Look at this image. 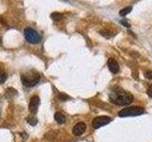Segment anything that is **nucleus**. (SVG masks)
I'll list each match as a JSON object with an SVG mask.
<instances>
[{
    "label": "nucleus",
    "mask_w": 152,
    "mask_h": 142,
    "mask_svg": "<svg viewBox=\"0 0 152 142\" xmlns=\"http://www.w3.org/2000/svg\"><path fill=\"white\" fill-rule=\"evenodd\" d=\"M86 128H87V126H86V124L84 122H78L77 124H75V126L72 129L73 135L76 136H79L81 135H83L86 131Z\"/></svg>",
    "instance_id": "7"
},
{
    "label": "nucleus",
    "mask_w": 152,
    "mask_h": 142,
    "mask_svg": "<svg viewBox=\"0 0 152 142\" xmlns=\"http://www.w3.org/2000/svg\"><path fill=\"white\" fill-rule=\"evenodd\" d=\"M50 16L54 21H59L60 19L62 18V13H60V12H52Z\"/></svg>",
    "instance_id": "11"
},
{
    "label": "nucleus",
    "mask_w": 152,
    "mask_h": 142,
    "mask_svg": "<svg viewBox=\"0 0 152 142\" xmlns=\"http://www.w3.org/2000/svg\"><path fill=\"white\" fill-rule=\"evenodd\" d=\"M54 120H56V122H58L59 124H63V123L66 122V117L63 113L61 112H57L54 116Z\"/></svg>",
    "instance_id": "9"
},
{
    "label": "nucleus",
    "mask_w": 152,
    "mask_h": 142,
    "mask_svg": "<svg viewBox=\"0 0 152 142\" xmlns=\"http://www.w3.org/2000/svg\"><path fill=\"white\" fill-rule=\"evenodd\" d=\"M107 66H108L109 70H110L113 74L118 73L119 70H120V67H119L118 63L116 62V60L113 59V58H109L108 59V61H107Z\"/></svg>",
    "instance_id": "8"
},
{
    "label": "nucleus",
    "mask_w": 152,
    "mask_h": 142,
    "mask_svg": "<svg viewBox=\"0 0 152 142\" xmlns=\"http://www.w3.org/2000/svg\"><path fill=\"white\" fill-rule=\"evenodd\" d=\"M147 95H148L150 98H152V85L149 86V88L147 89Z\"/></svg>",
    "instance_id": "16"
},
{
    "label": "nucleus",
    "mask_w": 152,
    "mask_h": 142,
    "mask_svg": "<svg viewBox=\"0 0 152 142\" xmlns=\"http://www.w3.org/2000/svg\"><path fill=\"white\" fill-rule=\"evenodd\" d=\"M145 113V109L142 107H127L121 110L119 112L118 116L121 117H135V116H140Z\"/></svg>",
    "instance_id": "3"
},
{
    "label": "nucleus",
    "mask_w": 152,
    "mask_h": 142,
    "mask_svg": "<svg viewBox=\"0 0 152 142\" xmlns=\"http://www.w3.org/2000/svg\"><path fill=\"white\" fill-rule=\"evenodd\" d=\"M6 80H7V73L4 72V71H1L0 72V84H2Z\"/></svg>",
    "instance_id": "13"
},
{
    "label": "nucleus",
    "mask_w": 152,
    "mask_h": 142,
    "mask_svg": "<svg viewBox=\"0 0 152 142\" xmlns=\"http://www.w3.org/2000/svg\"><path fill=\"white\" fill-rule=\"evenodd\" d=\"M21 80H22L23 84L25 85V86L31 87L38 83V82H39V80H40V75L38 74L36 71L31 70L27 73L22 74Z\"/></svg>",
    "instance_id": "2"
},
{
    "label": "nucleus",
    "mask_w": 152,
    "mask_h": 142,
    "mask_svg": "<svg viewBox=\"0 0 152 142\" xmlns=\"http://www.w3.org/2000/svg\"><path fill=\"white\" fill-rule=\"evenodd\" d=\"M109 99L116 105H127L132 102L133 97L129 92L121 88H115L109 94Z\"/></svg>",
    "instance_id": "1"
},
{
    "label": "nucleus",
    "mask_w": 152,
    "mask_h": 142,
    "mask_svg": "<svg viewBox=\"0 0 152 142\" xmlns=\"http://www.w3.org/2000/svg\"><path fill=\"white\" fill-rule=\"evenodd\" d=\"M121 24H123V25L126 26V27H129V24L126 23V20H122L121 21Z\"/></svg>",
    "instance_id": "17"
},
{
    "label": "nucleus",
    "mask_w": 152,
    "mask_h": 142,
    "mask_svg": "<svg viewBox=\"0 0 152 142\" xmlns=\"http://www.w3.org/2000/svg\"><path fill=\"white\" fill-rule=\"evenodd\" d=\"M60 99H62V101H66V99H69V97L68 96V95H66V94H60L59 95V97H58Z\"/></svg>",
    "instance_id": "14"
},
{
    "label": "nucleus",
    "mask_w": 152,
    "mask_h": 142,
    "mask_svg": "<svg viewBox=\"0 0 152 142\" xmlns=\"http://www.w3.org/2000/svg\"><path fill=\"white\" fill-rule=\"evenodd\" d=\"M24 35H25V38L28 40V42L31 43V44H37L41 41L40 35L31 28H26L24 30Z\"/></svg>",
    "instance_id": "4"
},
{
    "label": "nucleus",
    "mask_w": 152,
    "mask_h": 142,
    "mask_svg": "<svg viewBox=\"0 0 152 142\" xmlns=\"http://www.w3.org/2000/svg\"><path fill=\"white\" fill-rule=\"evenodd\" d=\"M111 120H112L111 117H106V116L98 117L92 121V126H93L94 129H99V128L108 124Z\"/></svg>",
    "instance_id": "5"
},
{
    "label": "nucleus",
    "mask_w": 152,
    "mask_h": 142,
    "mask_svg": "<svg viewBox=\"0 0 152 142\" xmlns=\"http://www.w3.org/2000/svg\"><path fill=\"white\" fill-rule=\"evenodd\" d=\"M40 104V99L38 96H32L31 101H30V104H28V109H30V112L31 114H35L37 112V109L39 107Z\"/></svg>",
    "instance_id": "6"
},
{
    "label": "nucleus",
    "mask_w": 152,
    "mask_h": 142,
    "mask_svg": "<svg viewBox=\"0 0 152 142\" xmlns=\"http://www.w3.org/2000/svg\"><path fill=\"white\" fill-rule=\"evenodd\" d=\"M131 9H132V8L131 7H126V8H124V9H122L121 11H120V15L121 16H125V15H126L127 13H129L130 12H131Z\"/></svg>",
    "instance_id": "10"
},
{
    "label": "nucleus",
    "mask_w": 152,
    "mask_h": 142,
    "mask_svg": "<svg viewBox=\"0 0 152 142\" xmlns=\"http://www.w3.org/2000/svg\"><path fill=\"white\" fill-rule=\"evenodd\" d=\"M145 77L149 80H152V71H146L145 72Z\"/></svg>",
    "instance_id": "15"
},
{
    "label": "nucleus",
    "mask_w": 152,
    "mask_h": 142,
    "mask_svg": "<svg viewBox=\"0 0 152 142\" xmlns=\"http://www.w3.org/2000/svg\"><path fill=\"white\" fill-rule=\"evenodd\" d=\"M27 121H28V123H30V124H31V125H32V126L36 125V123H37L36 117H33V116L28 117L27 118Z\"/></svg>",
    "instance_id": "12"
}]
</instances>
